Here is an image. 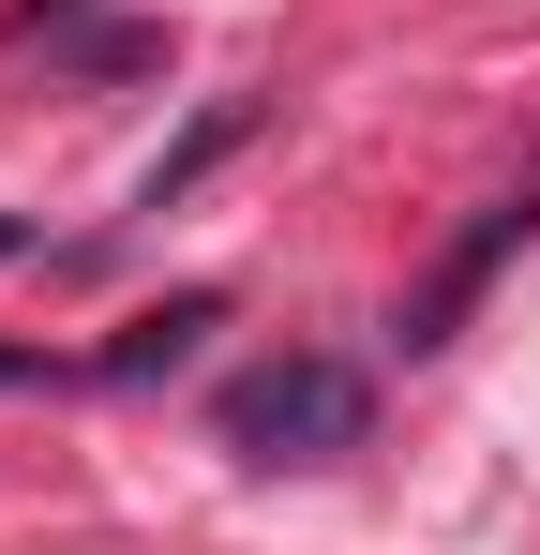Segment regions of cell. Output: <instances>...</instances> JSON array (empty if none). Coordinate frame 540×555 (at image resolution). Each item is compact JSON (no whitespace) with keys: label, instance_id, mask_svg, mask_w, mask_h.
Instances as JSON below:
<instances>
[{"label":"cell","instance_id":"cell-1","mask_svg":"<svg viewBox=\"0 0 540 555\" xmlns=\"http://www.w3.org/2000/svg\"><path fill=\"white\" fill-rule=\"evenodd\" d=\"M360 421H375L360 361H256L226 390V451L241 465H331V451H360Z\"/></svg>","mask_w":540,"mask_h":555},{"label":"cell","instance_id":"cell-2","mask_svg":"<svg viewBox=\"0 0 540 555\" xmlns=\"http://www.w3.org/2000/svg\"><path fill=\"white\" fill-rule=\"evenodd\" d=\"M526 225H540V195H496V210H480V225H465V241L436 256V285H421V300H406L390 331H406V346H450V331H465V300L511 271V241H526Z\"/></svg>","mask_w":540,"mask_h":555},{"label":"cell","instance_id":"cell-3","mask_svg":"<svg viewBox=\"0 0 540 555\" xmlns=\"http://www.w3.org/2000/svg\"><path fill=\"white\" fill-rule=\"evenodd\" d=\"M210 315H226V300H210V285H180V300H151V315H136V331H120V346H105V375H166L180 346H195V331H210Z\"/></svg>","mask_w":540,"mask_h":555},{"label":"cell","instance_id":"cell-4","mask_svg":"<svg viewBox=\"0 0 540 555\" xmlns=\"http://www.w3.org/2000/svg\"><path fill=\"white\" fill-rule=\"evenodd\" d=\"M226 151H241V105H210V120L180 135L166 166H151V210H166V195H195V181H210V166H226Z\"/></svg>","mask_w":540,"mask_h":555},{"label":"cell","instance_id":"cell-5","mask_svg":"<svg viewBox=\"0 0 540 555\" xmlns=\"http://www.w3.org/2000/svg\"><path fill=\"white\" fill-rule=\"evenodd\" d=\"M0 256H15V225H0Z\"/></svg>","mask_w":540,"mask_h":555}]
</instances>
